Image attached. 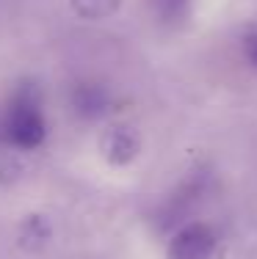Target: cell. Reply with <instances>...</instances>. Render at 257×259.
Returning <instances> with one entry per match:
<instances>
[{
  "instance_id": "obj_1",
  "label": "cell",
  "mask_w": 257,
  "mask_h": 259,
  "mask_svg": "<svg viewBox=\"0 0 257 259\" xmlns=\"http://www.w3.org/2000/svg\"><path fill=\"white\" fill-rule=\"evenodd\" d=\"M6 144L17 149H39L47 138V121L42 113V94L33 83H22L6 105L3 113Z\"/></svg>"
},
{
  "instance_id": "obj_2",
  "label": "cell",
  "mask_w": 257,
  "mask_h": 259,
  "mask_svg": "<svg viewBox=\"0 0 257 259\" xmlns=\"http://www.w3.org/2000/svg\"><path fill=\"white\" fill-rule=\"evenodd\" d=\"M218 234L205 221L182 224L169 240V259H210L216 254Z\"/></svg>"
},
{
  "instance_id": "obj_3",
  "label": "cell",
  "mask_w": 257,
  "mask_h": 259,
  "mask_svg": "<svg viewBox=\"0 0 257 259\" xmlns=\"http://www.w3.org/2000/svg\"><path fill=\"white\" fill-rule=\"evenodd\" d=\"M69 105L81 119H100L111 110V91L102 83H94V80H83V83H75L69 91Z\"/></svg>"
},
{
  "instance_id": "obj_4",
  "label": "cell",
  "mask_w": 257,
  "mask_h": 259,
  "mask_svg": "<svg viewBox=\"0 0 257 259\" xmlns=\"http://www.w3.org/2000/svg\"><path fill=\"white\" fill-rule=\"evenodd\" d=\"M100 149H102V155H105V160H111L116 165H125L138 155V138L130 127L116 124V127L102 133Z\"/></svg>"
},
{
  "instance_id": "obj_5",
  "label": "cell",
  "mask_w": 257,
  "mask_h": 259,
  "mask_svg": "<svg viewBox=\"0 0 257 259\" xmlns=\"http://www.w3.org/2000/svg\"><path fill=\"white\" fill-rule=\"evenodd\" d=\"M122 0H72V9L83 17V20H105L119 9Z\"/></svg>"
},
{
  "instance_id": "obj_6",
  "label": "cell",
  "mask_w": 257,
  "mask_h": 259,
  "mask_svg": "<svg viewBox=\"0 0 257 259\" xmlns=\"http://www.w3.org/2000/svg\"><path fill=\"white\" fill-rule=\"evenodd\" d=\"M188 3H191V0H150L152 14L161 22H169V25H174V22H180L182 17H186Z\"/></svg>"
},
{
  "instance_id": "obj_7",
  "label": "cell",
  "mask_w": 257,
  "mask_h": 259,
  "mask_svg": "<svg viewBox=\"0 0 257 259\" xmlns=\"http://www.w3.org/2000/svg\"><path fill=\"white\" fill-rule=\"evenodd\" d=\"M25 240H36V243H47V224L42 218H28L25 229H22Z\"/></svg>"
},
{
  "instance_id": "obj_8",
  "label": "cell",
  "mask_w": 257,
  "mask_h": 259,
  "mask_svg": "<svg viewBox=\"0 0 257 259\" xmlns=\"http://www.w3.org/2000/svg\"><path fill=\"white\" fill-rule=\"evenodd\" d=\"M243 55H246V61L257 69V30H252V33L243 39Z\"/></svg>"
},
{
  "instance_id": "obj_9",
  "label": "cell",
  "mask_w": 257,
  "mask_h": 259,
  "mask_svg": "<svg viewBox=\"0 0 257 259\" xmlns=\"http://www.w3.org/2000/svg\"><path fill=\"white\" fill-rule=\"evenodd\" d=\"M3 144H6V135H3V127H0V149H3Z\"/></svg>"
}]
</instances>
